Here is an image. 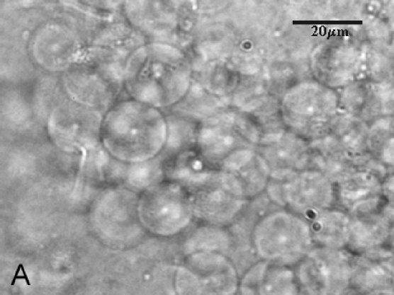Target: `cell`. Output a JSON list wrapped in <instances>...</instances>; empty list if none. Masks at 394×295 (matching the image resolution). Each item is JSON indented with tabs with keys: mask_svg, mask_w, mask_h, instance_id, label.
Listing matches in <instances>:
<instances>
[{
	"mask_svg": "<svg viewBox=\"0 0 394 295\" xmlns=\"http://www.w3.org/2000/svg\"><path fill=\"white\" fill-rule=\"evenodd\" d=\"M41 29L34 40L37 62L49 71L64 72L79 57L74 33L57 23Z\"/></svg>",
	"mask_w": 394,
	"mask_h": 295,
	"instance_id": "5bb4252c",
	"label": "cell"
},
{
	"mask_svg": "<svg viewBox=\"0 0 394 295\" xmlns=\"http://www.w3.org/2000/svg\"><path fill=\"white\" fill-rule=\"evenodd\" d=\"M223 185L239 197L249 200L265 191L270 170L259 154L241 149L218 167Z\"/></svg>",
	"mask_w": 394,
	"mask_h": 295,
	"instance_id": "30bf717a",
	"label": "cell"
},
{
	"mask_svg": "<svg viewBox=\"0 0 394 295\" xmlns=\"http://www.w3.org/2000/svg\"><path fill=\"white\" fill-rule=\"evenodd\" d=\"M191 82L188 67L157 58H136L124 70V86L131 98L159 109L178 103Z\"/></svg>",
	"mask_w": 394,
	"mask_h": 295,
	"instance_id": "277c9868",
	"label": "cell"
},
{
	"mask_svg": "<svg viewBox=\"0 0 394 295\" xmlns=\"http://www.w3.org/2000/svg\"><path fill=\"white\" fill-rule=\"evenodd\" d=\"M238 290L244 294H300L293 267L259 260L240 279Z\"/></svg>",
	"mask_w": 394,
	"mask_h": 295,
	"instance_id": "9a60e30c",
	"label": "cell"
},
{
	"mask_svg": "<svg viewBox=\"0 0 394 295\" xmlns=\"http://www.w3.org/2000/svg\"><path fill=\"white\" fill-rule=\"evenodd\" d=\"M63 84L69 98L105 114L118 103L124 71L106 49L95 48L81 54L64 71Z\"/></svg>",
	"mask_w": 394,
	"mask_h": 295,
	"instance_id": "7a4b0ae2",
	"label": "cell"
},
{
	"mask_svg": "<svg viewBox=\"0 0 394 295\" xmlns=\"http://www.w3.org/2000/svg\"><path fill=\"white\" fill-rule=\"evenodd\" d=\"M166 117L160 109L136 100H121L103 115L101 139L117 160L136 163L163 151L167 139Z\"/></svg>",
	"mask_w": 394,
	"mask_h": 295,
	"instance_id": "6da1fadb",
	"label": "cell"
},
{
	"mask_svg": "<svg viewBox=\"0 0 394 295\" xmlns=\"http://www.w3.org/2000/svg\"><path fill=\"white\" fill-rule=\"evenodd\" d=\"M127 164L123 178L128 188L133 192L142 193L165 180L164 160L159 158L158 156L149 160Z\"/></svg>",
	"mask_w": 394,
	"mask_h": 295,
	"instance_id": "ffe728a7",
	"label": "cell"
},
{
	"mask_svg": "<svg viewBox=\"0 0 394 295\" xmlns=\"http://www.w3.org/2000/svg\"><path fill=\"white\" fill-rule=\"evenodd\" d=\"M315 246L347 248L349 240L351 216L338 207L319 211L305 219Z\"/></svg>",
	"mask_w": 394,
	"mask_h": 295,
	"instance_id": "ac0fdd59",
	"label": "cell"
},
{
	"mask_svg": "<svg viewBox=\"0 0 394 295\" xmlns=\"http://www.w3.org/2000/svg\"><path fill=\"white\" fill-rule=\"evenodd\" d=\"M264 192L276 205L303 219L335 207L334 183L314 168L271 173Z\"/></svg>",
	"mask_w": 394,
	"mask_h": 295,
	"instance_id": "5b68a950",
	"label": "cell"
},
{
	"mask_svg": "<svg viewBox=\"0 0 394 295\" xmlns=\"http://www.w3.org/2000/svg\"><path fill=\"white\" fill-rule=\"evenodd\" d=\"M184 150L164 160L165 180L174 181L187 192L213 179L218 168L208 163L196 147Z\"/></svg>",
	"mask_w": 394,
	"mask_h": 295,
	"instance_id": "e0dca14e",
	"label": "cell"
},
{
	"mask_svg": "<svg viewBox=\"0 0 394 295\" xmlns=\"http://www.w3.org/2000/svg\"><path fill=\"white\" fill-rule=\"evenodd\" d=\"M188 192L195 220L222 227H228L248 201L223 185L219 171L212 180Z\"/></svg>",
	"mask_w": 394,
	"mask_h": 295,
	"instance_id": "8fae6325",
	"label": "cell"
},
{
	"mask_svg": "<svg viewBox=\"0 0 394 295\" xmlns=\"http://www.w3.org/2000/svg\"><path fill=\"white\" fill-rule=\"evenodd\" d=\"M353 253L313 247L294 267L300 294H350Z\"/></svg>",
	"mask_w": 394,
	"mask_h": 295,
	"instance_id": "ba28073f",
	"label": "cell"
},
{
	"mask_svg": "<svg viewBox=\"0 0 394 295\" xmlns=\"http://www.w3.org/2000/svg\"><path fill=\"white\" fill-rule=\"evenodd\" d=\"M182 245L184 255L196 252H214L227 255L231 233L227 227L200 223L185 238Z\"/></svg>",
	"mask_w": 394,
	"mask_h": 295,
	"instance_id": "d6986e66",
	"label": "cell"
},
{
	"mask_svg": "<svg viewBox=\"0 0 394 295\" xmlns=\"http://www.w3.org/2000/svg\"><path fill=\"white\" fill-rule=\"evenodd\" d=\"M252 241L259 260L293 267L315 246L308 222L281 207L259 219Z\"/></svg>",
	"mask_w": 394,
	"mask_h": 295,
	"instance_id": "3957f363",
	"label": "cell"
},
{
	"mask_svg": "<svg viewBox=\"0 0 394 295\" xmlns=\"http://www.w3.org/2000/svg\"><path fill=\"white\" fill-rule=\"evenodd\" d=\"M240 277L225 254L196 252L176 266L174 292L181 294H230L237 292Z\"/></svg>",
	"mask_w": 394,
	"mask_h": 295,
	"instance_id": "52a82bcc",
	"label": "cell"
},
{
	"mask_svg": "<svg viewBox=\"0 0 394 295\" xmlns=\"http://www.w3.org/2000/svg\"><path fill=\"white\" fill-rule=\"evenodd\" d=\"M393 204L383 209L351 216L350 235L347 249L353 254L393 250Z\"/></svg>",
	"mask_w": 394,
	"mask_h": 295,
	"instance_id": "7c38bea8",
	"label": "cell"
},
{
	"mask_svg": "<svg viewBox=\"0 0 394 295\" xmlns=\"http://www.w3.org/2000/svg\"><path fill=\"white\" fill-rule=\"evenodd\" d=\"M351 290L393 294V250L353 254Z\"/></svg>",
	"mask_w": 394,
	"mask_h": 295,
	"instance_id": "4fadbf2b",
	"label": "cell"
},
{
	"mask_svg": "<svg viewBox=\"0 0 394 295\" xmlns=\"http://www.w3.org/2000/svg\"><path fill=\"white\" fill-rule=\"evenodd\" d=\"M195 144L203 158L218 168L227 156L240 149L227 119L220 114L205 120L198 126Z\"/></svg>",
	"mask_w": 394,
	"mask_h": 295,
	"instance_id": "2e32d148",
	"label": "cell"
},
{
	"mask_svg": "<svg viewBox=\"0 0 394 295\" xmlns=\"http://www.w3.org/2000/svg\"><path fill=\"white\" fill-rule=\"evenodd\" d=\"M103 113L69 98L50 112L47 127L49 136L67 150L92 147L101 139Z\"/></svg>",
	"mask_w": 394,
	"mask_h": 295,
	"instance_id": "9c48e42d",
	"label": "cell"
},
{
	"mask_svg": "<svg viewBox=\"0 0 394 295\" xmlns=\"http://www.w3.org/2000/svg\"><path fill=\"white\" fill-rule=\"evenodd\" d=\"M137 213L144 227L164 237L179 236L195 220L188 192L169 180L140 193Z\"/></svg>",
	"mask_w": 394,
	"mask_h": 295,
	"instance_id": "8992f818",
	"label": "cell"
}]
</instances>
